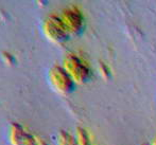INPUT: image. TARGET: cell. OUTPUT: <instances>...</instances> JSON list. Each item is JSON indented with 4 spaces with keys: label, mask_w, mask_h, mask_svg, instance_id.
Returning <instances> with one entry per match:
<instances>
[{
    "label": "cell",
    "mask_w": 156,
    "mask_h": 145,
    "mask_svg": "<svg viewBox=\"0 0 156 145\" xmlns=\"http://www.w3.org/2000/svg\"><path fill=\"white\" fill-rule=\"evenodd\" d=\"M152 145H156V140H154V142H153V144Z\"/></svg>",
    "instance_id": "6da1fadb"
}]
</instances>
